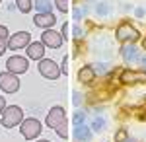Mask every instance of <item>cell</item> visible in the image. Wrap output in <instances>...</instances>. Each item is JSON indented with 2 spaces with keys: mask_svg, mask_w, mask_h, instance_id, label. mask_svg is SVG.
<instances>
[{
  "mask_svg": "<svg viewBox=\"0 0 146 142\" xmlns=\"http://www.w3.org/2000/svg\"><path fill=\"white\" fill-rule=\"evenodd\" d=\"M47 127L53 129L60 138H68V127H66V113H64V107L55 105V107L49 109V113H47Z\"/></svg>",
  "mask_w": 146,
  "mask_h": 142,
  "instance_id": "6da1fadb",
  "label": "cell"
},
{
  "mask_svg": "<svg viewBox=\"0 0 146 142\" xmlns=\"http://www.w3.org/2000/svg\"><path fill=\"white\" fill-rule=\"evenodd\" d=\"M33 23L41 29H53V25L56 23V18L53 16V12L51 14H35Z\"/></svg>",
  "mask_w": 146,
  "mask_h": 142,
  "instance_id": "8fae6325",
  "label": "cell"
},
{
  "mask_svg": "<svg viewBox=\"0 0 146 142\" xmlns=\"http://www.w3.org/2000/svg\"><path fill=\"white\" fill-rule=\"evenodd\" d=\"M35 8L39 14H51V2L49 0H37L35 2Z\"/></svg>",
  "mask_w": 146,
  "mask_h": 142,
  "instance_id": "2e32d148",
  "label": "cell"
},
{
  "mask_svg": "<svg viewBox=\"0 0 146 142\" xmlns=\"http://www.w3.org/2000/svg\"><path fill=\"white\" fill-rule=\"evenodd\" d=\"M39 142H51V140H39Z\"/></svg>",
  "mask_w": 146,
  "mask_h": 142,
  "instance_id": "44dd1931",
  "label": "cell"
},
{
  "mask_svg": "<svg viewBox=\"0 0 146 142\" xmlns=\"http://www.w3.org/2000/svg\"><path fill=\"white\" fill-rule=\"evenodd\" d=\"M78 80L82 82V84H92V82L96 80V70H94V66L92 64L82 66L80 72H78Z\"/></svg>",
  "mask_w": 146,
  "mask_h": 142,
  "instance_id": "4fadbf2b",
  "label": "cell"
},
{
  "mask_svg": "<svg viewBox=\"0 0 146 142\" xmlns=\"http://www.w3.org/2000/svg\"><path fill=\"white\" fill-rule=\"evenodd\" d=\"M29 43H31V35L27 31H18V33H14L12 37H8V49H12V51L25 49Z\"/></svg>",
  "mask_w": 146,
  "mask_h": 142,
  "instance_id": "ba28073f",
  "label": "cell"
},
{
  "mask_svg": "<svg viewBox=\"0 0 146 142\" xmlns=\"http://www.w3.org/2000/svg\"><path fill=\"white\" fill-rule=\"evenodd\" d=\"M142 47H144V49H146V39H142Z\"/></svg>",
  "mask_w": 146,
  "mask_h": 142,
  "instance_id": "ffe728a7",
  "label": "cell"
},
{
  "mask_svg": "<svg viewBox=\"0 0 146 142\" xmlns=\"http://www.w3.org/2000/svg\"><path fill=\"white\" fill-rule=\"evenodd\" d=\"M115 35H117V41L123 45H131V43H136L138 39H140V33L136 31L135 27L131 25V23L123 22L119 27H117V31H115Z\"/></svg>",
  "mask_w": 146,
  "mask_h": 142,
  "instance_id": "3957f363",
  "label": "cell"
},
{
  "mask_svg": "<svg viewBox=\"0 0 146 142\" xmlns=\"http://www.w3.org/2000/svg\"><path fill=\"white\" fill-rule=\"evenodd\" d=\"M4 107H6V99H4V96H0V115H2Z\"/></svg>",
  "mask_w": 146,
  "mask_h": 142,
  "instance_id": "d6986e66",
  "label": "cell"
},
{
  "mask_svg": "<svg viewBox=\"0 0 146 142\" xmlns=\"http://www.w3.org/2000/svg\"><path fill=\"white\" fill-rule=\"evenodd\" d=\"M16 6H18V10L22 14H29L31 8H33V2L31 0H16Z\"/></svg>",
  "mask_w": 146,
  "mask_h": 142,
  "instance_id": "9a60e30c",
  "label": "cell"
},
{
  "mask_svg": "<svg viewBox=\"0 0 146 142\" xmlns=\"http://www.w3.org/2000/svg\"><path fill=\"white\" fill-rule=\"evenodd\" d=\"M41 43L49 49H58L62 45V33L55 31V29H45L41 33Z\"/></svg>",
  "mask_w": 146,
  "mask_h": 142,
  "instance_id": "30bf717a",
  "label": "cell"
},
{
  "mask_svg": "<svg viewBox=\"0 0 146 142\" xmlns=\"http://www.w3.org/2000/svg\"><path fill=\"white\" fill-rule=\"evenodd\" d=\"M6 68H8V72H12V74L18 76V74H23V72L29 68V64H27V58H25V56L14 55L6 60Z\"/></svg>",
  "mask_w": 146,
  "mask_h": 142,
  "instance_id": "52a82bcc",
  "label": "cell"
},
{
  "mask_svg": "<svg viewBox=\"0 0 146 142\" xmlns=\"http://www.w3.org/2000/svg\"><path fill=\"white\" fill-rule=\"evenodd\" d=\"M119 80H121L123 84H127V86H133V84H144V82H146V72H144V70H123Z\"/></svg>",
  "mask_w": 146,
  "mask_h": 142,
  "instance_id": "9c48e42d",
  "label": "cell"
},
{
  "mask_svg": "<svg viewBox=\"0 0 146 142\" xmlns=\"http://www.w3.org/2000/svg\"><path fill=\"white\" fill-rule=\"evenodd\" d=\"M4 51H8V27L0 25V56L4 55Z\"/></svg>",
  "mask_w": 146,
  "mask_h": 142,
  "instance_id": "5bb4252c",
  "label": "cell"
},
{
  "mask_svg": "<svg viewBox=\"0 0 146 142\" xmlns=\"http://www.w3.org/2000/svg\"><path fill=\"white\" fill-rule=\"evenodd\" d=\"M0 88L4 94H16L20 90V80L12 72H0Z\"/></svg>",
  "mask_w": 146,
  "mask_h": 142,
  "instance_id": "8992f818",
  "label": "cell"
},
{
  "mask_svg": "<svg viewBox=\"0 0 146 142\" xmlns=\"http://www.w3.org/2000/svg\"><path fill=\"white\" fill-rule=\"evenodd\" d=\"M20 131H22V136L25 138V140H33V138H37L39 134H41V123L37 119H23L22 123H20Z\"/></svg>",
  "mask_w": 146,
  "mask_h": 142,
  "instance_id": "277c9868",
  "label": "cell"
},
{
  "mask_svg": "<svg viewBox=\"0 0 146 142\" xmlns=\"http://www.w3.org/2000/svg\"><path fill=\"white\" fill-rule=\"evenodd\" d=\"M125 138H127V129H121V131L115 134V140H117V142H123Z\"/></svg>",
  "mask_w": 146,
  "mask_h": 142,
  "instance_id": "ac0fdd59",
  "label": "cell"
},
{
  "mask_svg": "<svg viewBox=\"0 0 146 142\" xmlns=\"http://www.w3.org/2000/svg\"><path fill=\"white\" fill-rule=\"evenodd\" d=\"M22 121H23V109L22 107H18V105L4 107V111H2V127L4 129H14Z\"/></svg>",
  "mask_w": 146,
  "mask_h": 142,
  "instance_id": "7a4b0ae2",
  "label": "cell"
},
{
  "mask_svg": "<svg viewBox=\"0 0 146 142\" xmlns=\"http://www.w3.org/2000/svg\"><path fill=\"white\" fill-rule=\"evenodd\" d=\"M39 74L47 80H56V78L60 76V68L56 64L55 60H51V58H41L39 60Z\"/></svg>",
  "mask_w": 146,
  "mask_h": 142,
  "instance_id": "5b68a950",
  "label": "cell"
},
{
  "mask_svg": "<svg viewBox=\"0 0 146 142\" xmlns=\"http://www.w3.org/2000/svg\"><path fill=\"white\" fill-rule=\"evenodd\" d=\"M0 2H2V0H0Z\"/></svg>",
  "mask_w": 146,
  "mask_h": 142,
  "instance_id": "7402d4cb",
  "label": "cell"
},
{
  "mask_svg": "<svg viewBox=\"0 0 146 142\" xmlns=\"http://www.w3.org/2000/svg\"><path fill=\"white\" fill-rule=\"evenodd\" d=\"M25 53H27L29 58H33V60H41L45 56V45L41 43V41H33V43H29L25 47Z\"/></svg>",
  "mask_w": 146,
  "mask_h": 142,
  "instance_id": "7c38bea8",
  "label": "cell"
},
{
  "mask_svg": "<svg viewBox=\"0 0 146 142\" xmlns=\"http://www.w3.org/2000/svg\"><path fill=\"white\" fill-rule=\"evenodd\" d=\"M55 4L60 12H68V0H55Z\"/></svg>",
  "mask_w": 146,
  "mask_h": 142,
  "instance_id": "e0dca14e",
  "label": "cell"
}]
</instances>
